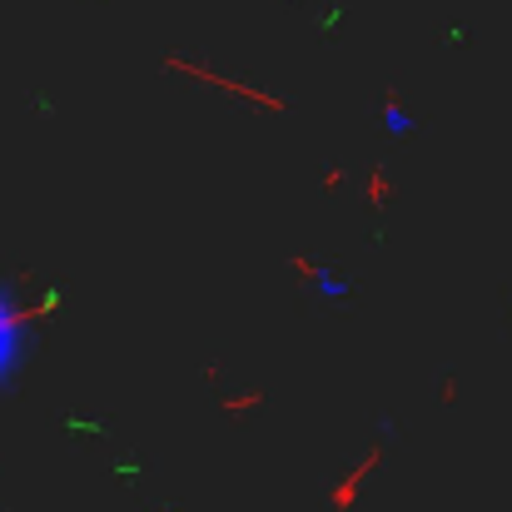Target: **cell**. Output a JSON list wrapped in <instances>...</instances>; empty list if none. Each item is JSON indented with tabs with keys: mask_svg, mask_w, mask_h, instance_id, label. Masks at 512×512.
<instances>
[{
	"mask_svg": "<svg viewBox=\"0 0 512 512\" xmlns=\"http://www.w3.org/2000/svg\"><path fill=\"white\" fill-rule=\"evenodd\" d=\"M314 289H319V299H329V304H339V299H348V279H334V274H314Z\"/></svg>",
	"mask_w": 512,
	"mask_h": 512,
	"instance_id": "obj_3",
	"label": "cell"
},
{
	"mask_svg": "<svg viewBox=\"0 0 512 512\" xmlns=\"http://www.w3.org/2000/svg\"><path fill=\"white\" fill-rule=\"evenodd\" d=\"M20 363H25V319H20L10 289L0 284V388L15 378Z\"/></svg>",
	"mask_w": 512,
	"mask_h": 512,
	"instance_id": "obj_1",
	"label": "cell"
},
{
	"mask_svg": "<svg viewBox=\"0 0 512 512\" xmlns=\"http://www.w3.org/2000/svg\"><path fill=\"white\" fill-rule=\"evenodd\" d=\"M378 120H383V130H388V135H398V140H403V135H413V115H408L398 100H388Z\"/></svg>",
	"mask_w": 512,
	"mask_h": 512,
	"instance_id": "obj_2",
	"label": "cell"
}]
</instances>
